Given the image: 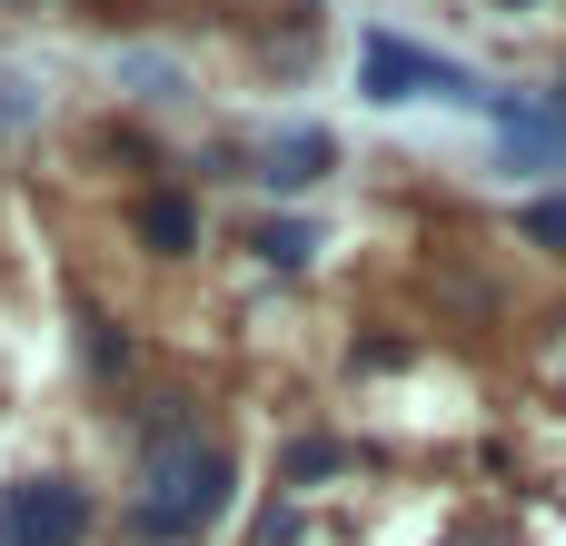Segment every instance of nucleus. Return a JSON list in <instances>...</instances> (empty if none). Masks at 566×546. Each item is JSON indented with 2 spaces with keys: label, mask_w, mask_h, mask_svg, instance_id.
<instances>
[{
  "label": "nucleus",
  "mask_w": 566,
  "mask_h": 546,
  "mask_svg": "<svg viewBox=\"0 0 566 546\" xmlns=\"http://www.w3.org/2000/svg\"><path fill=\"white\" fill-rule=\"evenodd\" d=\"M219 507H229V448H209L189 418H169V428L149 438V468H139L129 527H139V537H199Z\"/></svg>",
  "instance_id": "1"
},
{
  "label": "nucleus",
  "mask_w": 566,
  "mask_h": 546,
  "mask_svg": "<svg viewBox=\"0 0 566 546\" xmlns=\"http://www.w3.org/2000/svg\"><path fill=\"white\" fill-rule=\"evenodd\" d=\"M80 537H90V487H70V477L0 487V546H80Z\"/></svg>",
  "instance_id": "2"
},
{
  "label": "nucleus",
  "mask_w": 566,
  "mask_h": 546,
  "mask_svg": "<svg viewBox=\"0 0 566 546\" xmlns=\"http://www.w3.org/2000/svg\"><path fill=\"white\" fill-rule=\"evenodd\" d=\"M408 90H448V99H468V70L438 60V50H408L398 30H368V99H408Z\"/></svg>",
  "instance_id": "3"
},
{
  "label": "nucleus",
  "mask_w": 566,
  "mask_h": 546,
  "mask_svg": "<svg viewBox=\"0 0 566 546\" xmlns=\"http://www.w3.org/2000/svg\"><path fill=\"white\" fill-rule=\"evenodd\" d=\"M328 159H338L328 129H279V139L259 149V179H269V189H308V179H328Z\"/></svg>",
  "instance_id": "4"
},
{
  "label": "nucleus",
  "mask_w": 566,
  "mask_h": 546,
  "mask_svg": "<svg viewBox=\"0 0 566 546\" xmlns=\"http://www.w3.org/2000/svg\"><path fill=\"white\" fill-rule=\"evenodd\" d=\"M139 249L189 259V249H199V209H189L179 189H149V199H139Z\"/></svg>",
  "instance_id": "5"
},
{
  "label": "nucleus",
  "mask_w": 566,
  "mask_h": 546,
  "mask_svg": "<svg viewBox=\"0 0 566 546\" xmlns=\"http://www.w3.org/2000/svg\"><path fill=\"white\" fill-rule=\"evenodd\" d=\"M338 468H348V448H338V438H298L279 477H289V487H308V477H338Z\"/></svg>",
  "instance_id": "6"
},
{
  "label": "nucleus",
  "mask_w": 566,
  "mask_h": 546,
  "mask_svg": "<svg viewBox=\"0 0 566 546\" xmlns=\"http://www.w3.org/2000/svg\"><path fill=\"white\" fill-rule=\"evenodd\" d=\"M308 249H318V239H308L298 219H269V229H259V259H269V269H308Z\"/></svg>",
  "instance_id": "7"
},
{
  "label": "nucleus",
  "mask_w": 566,
  "mask_h": 546,
  "mask_svg": "<svg viewBox=\"0 0 566 546\" xmlns=\"http://www.w3.org/2000/svg\"><path fill=\"white\" fill-rule=\"evenodd\" d=\"M517 229H527L537 249H557V259H566V199H537V209H527Z\"/></svg>",
  "instance_id": "8"
}]
</instances>
